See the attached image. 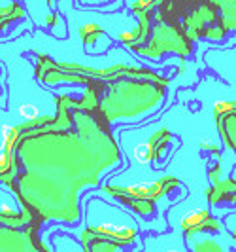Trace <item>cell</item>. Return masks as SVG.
I'll list each match as a JSON object with an SVG mask.
<instances>
[{
    "mask_svg": "<svg viewBox=\"0 0 236 252\" xmlns=\"http://www.w3.org/2000/svg\"><path fill=\"white\" fill-rule=\"evenodd\" d=\"M17 175V158L13 156V152L4 150L0 146V184L13 188Z\"/></svg>",
    "mask_w": 236,
    "mask_h": 252,
    "instance_id": "cell-1",
    "label": "cell"
},
{
    "mask_svg": "<svg viewBox=\"0 0 236 252\" xmlns=\"http://www.w3.org/2000/svg\"><path fill=\"white\" fill-rule=\"evenodd\" d=\"M23 15H25V12L21 10V6L17 2H10V4L0 6V32L6 31L13 21L21 19Z\"/></svg>",
    "mask_w": 236,
    "mask_h": 252,
    "instance_id": "cell-2",
    "label": "cell"
},
{
    "mask_svg": "<svg viewBox=\"0 0 236 252\" xmlns=\"http://www.w3.org/2000/svg\"><path fill=\"white\" fill-rule=\"evenodd\" d=\"M21 139V126H4L2 127V148L8 152H15Z\"/></svg>",
    "mask_w": 236,
    "mask_h": 252,
    "instance_id": "cell-3",
    "label": "cell"
},
{
    "mask_svg": "<svg viewBox=\"0 0 236 252\" xmlns=\"http://www.w3.org/2000/svg\"><path fill=\"white\" fill-rule=\"evenodd\" d=\"M204 222H208V215L202 213V211H195V213H189L184 218V227L185 229H195V227L202 226Z\"/></svg>",
    "mask_w": 236,
    "mask_h": 252,
    "instance_id": "cell-4",
    "label": "cell"
},
{
    "mask_svg": "<svg viewBox=\"0 0 236 252\" xmlns=\"http://www.w3.org/2000/svg\"><path fill=\"white\" fill-rule=\"evenodd\" d=\"M19 116L25 120V122H36L40 118V110L32 104H21L19 106Z\"/></svg>",
    "mask_w": 236,
    "mask_h": 252,
    "instance_id": "cell-5",
    "label": "cell"
},
{
    "mask_svg": "<svg viewBox=\"0 0 236 252\" xmlns=\"http://www.w3.org/2000/svg\"><path fill=\"white\" fill-rule=\"evenodd\" d=\"M0 93H2V84H0Z\"/></svg>",
    "mask_w": 236,
    "mask_h": 252,
    "instance_id": "cell-6",
    "label": "cell"
}]
</instances>
